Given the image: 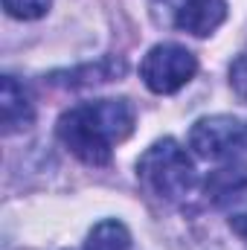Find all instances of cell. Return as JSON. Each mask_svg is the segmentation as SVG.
Returning <instances> with one entry per match:
<instances>
[{
  "label": "cell",
  "instance_id": "cell-1",
  "mask_svg": "<svg viewBox=\"0 0 247 250\" xmlns=\"http://www.w3.org/2000/svg\"><path fill=\"white\" fill-rule=\"evenodd\" d=\"M137 123L134 105L128 99H96L64 111L59 120V140L70 154L87 166L111 163L114 148L131 137Z\"/></svg>",
  "mask_w": 247,
  "mask_h": 250
},
{
  "label": "cell",
  "instance_id": "cell-2",
  "mask_svg": "<svg viewBox=\"0 0 247 250\" xmlns=\"http://www.w3.org/2000/svg\"><path fill=\"white\" fill-rule=\"evenodd\" d=\"M137 178L154 198L166 204L184 201L198 184V175L186 148L172 137H163L143 151V157L137 160Z\"/></svg>",
  "mask_w": 247,
  "mask_h": 250
},
{
  "label": "cell",
  "instance_id": "cell-3",
  "mask_svg": "<svg viewBox=\"0 0 247 250\" xmlns=\"http://www.w3.org/2000/svg\"><path fill=\"white\" fill-rule=\"evenodd\" d=\"M198 73V59L181 44H157L145 53L140 64V79L151 93L169 96L189 84Z\"/></svg>",
  "mask_w": 247,
  "mask_h": 250
},
{
  "label": "cell",
  "instance_id": "cell-4",
  "mask_svg": "<svg viewBox=\"0 0 247 250\" xmlns=\"http://www.w3.org/2000/svg\"><path fill=\"white\" fill-rule=\"evenodd\" d=\"M189 146L204 160H227L247 148V123L230 114L204 117L192 125Z\"/></svg>",
  "mask_w": 247,
  "mask_h": 250
},
{
  "label": "cell",
  "instance_id": "cell-5",
  "mask_svg": "<svg viewBox=\"0 0 247 250\" xmlns=\"http://www.w3.org/2000/svg\"><path fill=\"white\" fill-rule=\"evenodd\" d=\"M227 21V0H184L175 15V26L195 38L212 35Z\"/></svg>",
  "mask_w": 247,
  "mask_h": 250
},
{
  "label": "cell",
  "instance_id": "cell-6",
  "mask_svg": "<svg viewBox=\"0 0 247 250\" xmlns=\"http://www.w3.org/2000/svg\"><path fill=\"white\" fill-rule=\"evenodd\" d=\"M0 114H3V134H18L23 128H29L35 120V105L29 90L15 79V76H3L0 84Z\"/></svg>",
  "mask_w": 247,
  "mask_h": 250
},
{
  "label": "cell",
  "instance_id": "cell-7",
  "mask_svg": "<svg viewBox=\"0 0 247 250\" xmlns=\"http://www.w3.org/2000/svg\"><path fill=\"white\" fill-rule=\"evenodd\" d=\"M204 192H206V201L215 204V207H227V204H233V201L247 198V166L233 163V166L215 169V172L206 178Z\"/></svg>",
  "mask_w": 247,
  "mask_h": 250
},
{
  "label": "cell",
  "instance_id": "cell-8",
  "mask_svg": "<svg viewBox=\"0 0 247 250\" xmlns=\"http://www.w3.org/2000/svg\"><path fill=\"white\" fill-rule=\"evenodd\" d=\"M84 250H134V242H131V233L123 221L108 218L90 230Z\"/></svg>",
  "mask_w": 247,
  "mask_h": 250
},
{
  "label": "cell",
  "instance_id": "cell-9",
  "mask_svg": "<svg viewBox=\"0 0 247 250\" xmlns=\"http://www.w3.org/2000/svg\"><path fill=\"white\" fill-rule=\"evenodd\" d=\"M53 0H3V9L18 21H38L50 12Z\"/></svg>",
  "mask_w": 247,
  "mask_h": 250
},
{
  "label": "cell",
  "instance_id": "cell-10",
  "mask_svg": "<svg viewBox=\"0 0 247 250\" xmlns=\"http://www.w3.org/2000/svg\"><path fill=\"white\" fill-rule=\"evenodd\" d=\"M230 87L242 102H247V53H242L230 64Z\"/></svg>",
  "mask_w": 247,
  "mask_h": 250
},
{
  "label": "cell",
  "instance_id": "cell-11",
  "mask_svg": "<svg viewBox=\"0 0 247 250\" xmlns=\"http://www.w3.org/2000/svg\"><path fill=\"white\" fill-rule=\"evenodd\" d=\"M230 230L247 242V212H236V215L230 218Z\"/></svg>",
  "mask_w": 247,
  "mask_h": 250
}]
</instances>
